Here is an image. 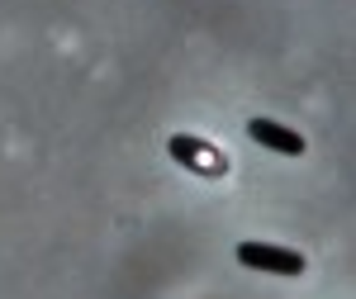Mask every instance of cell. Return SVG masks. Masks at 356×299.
Returning <instances> with one entry per match:
<instances>
[{"label":"cell","mask_w":356,"mask_h":299,"mask_svg":"<svg viewBox=\"0 0 356 299\" xmlns=\"http://www.w3.org/2000/svg\"><path fill=\"white\" fill-rule=\"evenodd\" d=\"M238 261L252 271H271V275H300L304 257L295 247H275V243H243L238 247Z\"/></svg>","instance_id":"cell-2"},{"label":"cell","mask_w":356,"mask_h":299,"mask_svg":"<svg viewBox=\"0 0 356 299\" xmlns=\"http://www.w3.org/2000/svg\"><path fill=\"white\" fill-rule=\"evenodd\" d=\"M166 157L176 166H186V171H195V176H228V152L209 138L171 134L166 138Z\"/></svg>","instance_id":"cell-1"},{"label":"cell","mask_w":356,"mask_h":299,"mask_svg":"<svg viewBox=\"0 0 356 299\" xmlns=\"http://www.w3.org/2000/svg\"><path fill=\"white\" fill-rule=\"evenodd\" d=\"M247 138L261 143V147H271V152H285V157H300L304 152V134L275 124V119H247Z\"/></svg>","instance_id":"cell-3"}]
</instances>
